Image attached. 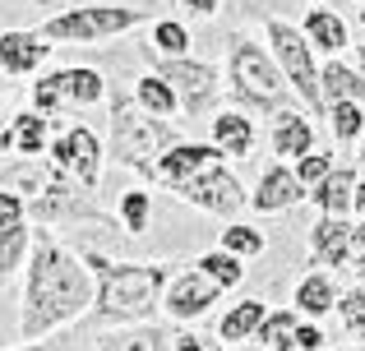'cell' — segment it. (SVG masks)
Masks as SVG:
<instances>
[{"label": "cell", "mask_w": 365, "mask_h": 351, "mask_svg": "<svg viewBox=\"0 0 365 351\" xmlns=\"http://www.w3.org/2000/svg\"><path fill=\"white\" fill-rule=\"evenodd\" d=\"M98 282L88 263L74 250H65L51 236H37L33 254L24 263V300H19V337L24 342H46L56 328L74 324L93 310Z\"/></svg>", "instance_id": "obj_1"}, {"label": "cell", "mask_w": 365, "mask_h": 351, "mask_svg": "<svg viewBox=\"0 0 365 351\" xmlns=\"http://www.w3.org/2000/svg\"><path fill=\"white\" fill-rule=\"evenodd\" d=\"M79 259L88 263L93 282H98L88 315L107 328L148 324L167 296V282L176 278V263L167 259H107L102 250H79Z\"/></svg>", "instance_id": "obj_2"}, {"label": "cell", "mask_w": 365, "mask_h": 351, "mask_svg": "<svg viewBox=\"0 0 365 351\" xmlns=\"http://www.w3.org/2000/svg\"><path fill=\"white\" fill-rule=\"evenodd\" d=\"M0 185L19 189L28 199V222H42V226H79V222H98V226H116V217L102 213L93 204V189H83L74 176H65L61 167H33L28 157H19V167L9 172Z\"/></svg>", "instance_id": "obj_3"}, {"label": "cell", "mask_w": 365, "mask_h": 351, "mask_svg": "<svg viewBox=\"0 0 365 351\" xmlns=\"http://www.w3.org/2000/svg\"><path fill=\"white\" fill-rule=\"evenodd\" d=\"M180 130L171 125V120L153 116V111H143L139 102L130 98H111V157H116L120 167H130L134 176L153 180V172H158V162L171 153V148L180 144Z\"/></svg>", "instance_id": "obj_4"}, {"label": "cell", "mask_w": 365, "mask_h": 351, "mask_svg": "<svg viewBox=\"0 0 365 351\" xmlns=\"http://www.w3.org/2000/svg\"><path fill=\"white\" fill-rule=\"evenodd\" d=\"M227 79H232V98L250 111H287V93L292 83L282 79L273 51L250 37H232V51H227Z\"/></svg>", "instance_id": "obj_5"}, {"label": "cell", "mask_w": 365, "mask_h": 351, "mask_svg": "<svg viewBox=\"0 0 365 351\" xmlns=\"http://www.w3.org/2000/svg\"><path fill=\"white\" fill-rule=\"evenodd\" d=\"M143 9L134 5H107V0H88V5H70L61 14H51L37 33L46 42H65V46H102V42H116V37L134 33L143 23Z\"/></svg>", "instance_id": "obj_6"}, {"label": "cell", "mask_w": 365, "mask_h": 351, "mask_svg": "<svg viewBox=\"0 0 365 351\" xmlns=\"http://www.w3.org/2000/svg\"><path fill=\"white\" fill-rule=\"evenodd\" d=\"M264 37H268V51H273L282 79L292 83V93L301 98V107L310 111V116H329V102H324V88H319V65H314L310 37H305L296 23H287V19H264Z\"/></svg>", "instance_id": "obj_7"}, {"label": "cell", "mask_w": 365, "mask_h": 351, "mask_svg": "<svg viewBox=\"0 0 365 351\" xmlns=\"http://www.w3.org/2000/svg\"><path fill=\"white\" fill-rule=\"evenodd\" d=\"M107 98V79L88 65H65V70H51L42 79H33L28 88V102L33 111H42L46 120L65 116V111H83V107H98Z\"/></svg>", "instance_id": "obj_8"}, {"label": "cell", "mask_w": 365, "mask_h": 351, "mask_svg": "<svg viewBox=\"0 0 365 351\" xmlns=\"http://www.w3.org/2000/svg\"><path fill=\"white\" fill-rule=\"evenodd\" d=\"M176 199L190 204V208H199V213H208V217H222V222H236L250 208V189L241 185L236 172H227V162H213L199 176H190L185 185L176 189Z\"/></svg>", "instance_id": "obj_9"}, {"label": "cell", "mask_w": 365, "mask_h": 351, "mask_svg": "<svg viewBox=\"0 0 365 351\" xmlns=\"http://www.w3.org/2000/svg\"><path fill=\"white\" fill-rule=\"evenodd\" d=\"M148 61H153V74H162V79L176 88L185 116H208V111H213L222 79H217V70L208 61H195V56L171 61V56H158V51H148Z\"/></svg>", "instance_id": "obj_10"}, {"label": "cell", "mask_w": 365, "mask_h": 351, "mask_svg": "<svg viewBox=\"0 0 365 351\" xmlns=\"http://www.w3.org/2000/svg\"><path fill=\"white\" fill-rule=\"evenodd\" d=\"M102 139L93 135L88 125H70L61 135H51V148H46V162L61 167L65 176H74L83 189H98L102 180Z\"/></svg>", "instance_id": "obj_11"}, {"label": "cell", "mask_w": 365, "mask_h": 351, "mask_svg": "<svg viewBox=\"0 0 365 351\" xmlns=\"http://www.w3.org/2000/svg\"><path fill=\"white\" fill-rule=\"evenodd\" d=\"M217 300H222V287H217L199 263H190V268H176V278L167 282L162 310H167L171 324H195V319H204Z\"/></svg>", "instance_id": "obj_12"}, {"label": "cell", "mask_w": 365, "mask_h": 351, "mask_svg": "<svg viewBox=\"0 0 365 351\" xmlns=\"http://www.w3.org/2000/svg\"><path fill=\"white\" fill-rule=\"evenodd\" d=\"M213 162H227V153H222L217 144H195V139H180V144L158 162L153 185H162V189H171V194H176V189L185 185L190 176H199L204 167H213Z\"/></svg>", "instance_id": "obj_13"}, {"label": "cell", "mask_w": 365, "mask_h": 351, "mask_svg": "<svg viewBox=\"0 0 365 351\" xmlns=\"http://www.w3.org/2000/svg\"><path fill=\"white\" fill-rule=\"evenodd\" d=\"M301 199H310V189L296 180V172L287 162H268L264 172H259L255 189H250V208L255 213H287V208H296Z\"/></svg>", "instance_id": "obj_14"}, {"label": "cell", "mask_w": 365, "mask_h": 351, "mask_svg": "<svg viewBox=\"0 0 365 351\" xmlns=\"http://www.w3.org/2000/svg\"><path fill=\"white\" fill-rule=\"evenodd\" d=\"M351 217H333L319 213V222L310 226V259L319 268H351L356 259V241H351Z\"/></svg>", "instance_id": "obj_15"}, {"label": "cell", "mask_w": 365, "mask_h": 351, "mask_svg": "<svg viewBox=\"0 0 365 351\" xmlns=\"http://www.w3.org/2000/svg\"><path fill=\"white\" fill-rule=\"evenodd\" d=\"M56 42H46L42 33H28V28H9L0 33V74L5 79H28L46 65Z\"/></svg>", "instance_id": "obj_16"}, {"label": "cell", "mask_w": 365, "mask_h": 351, "mask_svg": "<svg viewBox=\"0 0 365 351\" xmlns=\"http://www.w3.org/2000/svg\"><path fill=\"white\" fill-rule=\"evenodd\" d=\"M46 148H51V120L42 116V111H19L14 120H9L5 130H0V153H14V157H42Z\"/></svg>", "instance_id": "obj_17"}, {"label": "cell", "mask_w": 365, "mask_h": 351, "mask_svg": "<svg viewBox=\"0 0 365 351\" xmlns=\"http://www.w3.org/2000/svg\"><path fill=\"white\" fill-rule=\"evenodd\" d=\"M176 347V328L167 324H120L111 328V333H102L93 351H171Z\"/></svg>", "instance_id": "obj_18"}, {"label": "cell", "mask_w": 365, "mask_h": 351, "mask_svg": "<svg viewBox=\"0 0 365 351\" xmlns=\"http://www.w3.org/2000/svg\"><path fill=\"white\" fill-rule=\"evenodd\" d=\"M268 144H273L277 162H296V157L314 153V125H310V116H301L296 107L277 111L273 130H268Z\"/></svg>", "instance_id": "obj_19"}, {"label": "cell", "mask_w": 365, "mask_h": 351, "mask_svg": "<svg viewBox=\"0 0 365 351\" xmlns=\"http://www.w3.org/2000/svg\"><path fill=\"white\" fill-rule=\"evenodd\" d=\"M338 282L329 278V268H314V273H305L301 282H296V291H292V300H296V315L301 319H314L319 324L324 315H333L338 310Z\"/></svg>", "instance_id": "obj_20"}, {"label": "cell", "mask_w": 365, "mask_h": 351, "mask_svg": "<svg viewBox=\"0 0 365 351\" xmlns=\"http://www.w3.org/2000/svg\"><path fill=\"white\" fill-rule=\"evenodd\" d=\"M301 33L310 37L314 51H329V56H338V51H347V46H351V28H347V19H342L338 9H329V5L305 9Z\"/></svg>", "instance_id": "obj_21"}, {"label": "cell", "mask_w": 365, "mask_h": 351, "mask_svg": "<svg viewBox=\"0 0 365 351\" xmlns=\"http://www.w3.org/2000/svg\"><path fill=\"white\" fill-rule=\"evenodd\" d=\"M208 144H217L227 157H250L255 153V120L245 111H217L208 120Z\"/></svg>", "instance_id": "obj_22"}, {"label": "cell", "mask_w": 365, "mask_h": 351, "mask_svg": "<svg viewBox=\"0 0 365 351\" xmlns=\"http://www.w3.org/2000/svg\"><path fill=\"white\" fill-rule=\"evenodd\" d=\"M356 167H333L319 185L310 189V204L319 213H333V217H351V199H356Z\"/></svg>", "instance_id": "obj_23"}, {"label": "cell", "mask_w": 365, "mask_h": 351, "mask_svg": "<svg viewBox=\"0 0 365 351\" xmlns=\"http://www.w3.org/2000/svg\"><path fill=\"white\" fill-rule=\"evenodd\" d=\"M264 300H255V296H245V300H236V305H227V315L217 319V337H222V347H236V342H255V333H259V324H264Z\"/></svg>", "instance_id": "obj_24"}, {"label": "cell", "mask_w": 365, "mask_h": 351, "mask_svg": "<svg viewBox=\"0 0 365 351\" xmlns=\"http://www.w3.org/2000/svg\"><path fill=\"white\" fill-rule=\"evenodd\" d=\"M319 88H324V102H329V107L333 102H365V74L333 56L329 65H319Z\"/></svg>", "instance_id": "obj_25"}, {"label": "cell", "mask_w": 365, "mask_h": 351, "mask_svg": "<svg viewBox=\"0 0 365 351\" xmlns=\"http://www.w3.org/2000/svg\"><path fill=\"white\" fill-rule=\"evenodd\" d=\"M33 254V222H0V282L14 278Z\"/></svg>", "instance_id": "obj_26"}, {"label": "cell", "mask_w": 365, "mask_h": 351, "mask_svg": "<svg viewBox=\"0 0 365 351\" xmlns=\"http://www.w3.org/2000/svg\"><path fill=\"white\" fill-rule=\"evenodd\" d=\"M296 328H301L296 305L292 310H268L264 324H259V333H255V342L264 351H296Z\"/></svg>", "instance_id": "obj_27"}, {"label": "cell", "mask_w": 365, "mask_h": 351, "mask_svg": "<svg viewBox=\"0 0 365 351\" xmlns=\"http://www.w3.org/2000/svg\"><path fill=\"white\" fill-rule=\"evenodd\" d=\"M134 102H139L143 111H153V116H162V120H171V116L180 111L176 88H171L162 74H143V79L134 83Z\"/></svg>", "instance_id": "obj_28"}, {"label": "cell", "mask_w": 365, "mask_h": 351, "mask_svg": "<svg viewBox=\"0 0 365 351\" xmlns=\"http://www.w3.org/2000/svg\"><path fill=\"white\" fill-rule=\"evenodd\" d=\"M116 226L125 236H143L153 226V189H125L116 199Z\"/></svg>", "instance_id": "obj_29"}, {"label": "cell", "mask_w": 365, "mask_h": 351, "mask_svg": "<svg viewBox=\"0 0 365 351\" xmlns=\"http://www.w3.org/2000/svg\"><path fill=\"white\" fill-rule=\"evenodd\" d=\"M190 28L180 23V19H158L153 23V33H148V51H158V56H171V61H180V56H190Z\"/></svg>", "instance_id": "obj_30"}, {"label": "cell", "mask_w": 365, "mask_h": 351, "mask_svg": "<svg viewBox=\"0 0 365 351\" xmlns=\"http://www.w3.org/2000/svg\"><path fill=\"white\" fill-rule=\"evenodd\" d=\"M195 263H199V268H204V273H208V278H213L222 291H236V287L245 282V259L227 254L222 245H217V250H208V254H199Z\"/></svg>", "instance_id": "obj_31"}, {"label": "cell", "mask_w": 365, "mask_h": 351, "mask_svg": "<svg viewBox=\"0 0 365 351\" xmlns=\"http://www.w3.org/2000/svg\"><path fill=\"white\" fill-rule=\"evenodd\" d=\"M217 245H222L227 254H236V259H259V254L268 250V241H264V231L259 226H245V222H227L222 226V236H217Z\"/></svg>", "instance_id": "obj_32"}, {"label": "cell", "mask_w": 365, "mask_h": 351, "mask_svg": "<svg viewBox=\"0 0 365 351\" xmlns=\"http://www.w3.org/2000/svg\"><path fill=\"white\" fill-rule=\"evenodd\" d=\"M329 125H333V139H338V144H361L365 107H361V102H333V107H329Z\"/></svg>", "instance_id": "obj_33"}, {"label": "cell", "mask_w": 365, "mask_h": 351, "mask_svg": "<svg viewBox=\"0 0 365 351\" xmlns=\"http://www.w3.org/2000/svg\"><path fill=\"white\" fill-rule=\"evenodd\" d=\"M338 319L347 324V333L365 347V282H356L351 291H342V296H338Z\"/></svg>", "instance_id": "obj_34"}, {"label": "cell", "mask_w": 365, "mask_h": 351, "mask_svg": "<svg viewBox=\"0 0 365 351\" xmlns=\"http://www.w3.org/2000/svg\"><path fill=\"white\" fill-rule=\"evenodd\" d=\"M333 167H338V162H333V153H319V148H314V153L296 157V167H292V172H296V180H301L305 189H314V185H319L324 176L333 172Z\"/></svg>", "instance_id": "obj_35"}, {"label": "cell", "mask_w": 365, "mask_h": 351, "mask_svg": "<svg viewBox=\"0 0 365 351\" xmlns=\"http://www.w3.org/2000/svg\"><path fill=\"white\" fill-rule=\"evenodd\" d=\"M0 222H28V199L9 185H0Z\"/></svg>", "instance_id": "obj_36"}, {"label": "cell", "mask_w": 365, "mask_h": 351, "mask_svg": "<svg viewBox=\"0 0 365 351\" xmlns=\"http://www.w3.org/2000/svg\"><path fill=\"white\" fill-rule=\"evenodd\" d=\"M296 351H324V328L314 324V319H301V328H296Z\"/></svg>", "instance_id": "obj_37"}, {"label": "cell", "mask_w": 365, "mask_h": 351, "mask_svg": "<svg viewBox=\"0 0 365 351\" xmlns=\"http://www.w3.org/2000/svg\"><path fill=\"white\" fill-rule=\"evenodd\" d=\"M180 5H185L190 14H199V19H213V14H217V5H222V0H180Z\"/></svg>", "instance_id": "obj_38"}, {"label": "cell", "mask_w": 365, "mask_h": 351, "mask_svg": "<svg viewBox=\"0 0 365 351\" xmlns=\"http://www.w3.org/2000/svg\"><path fill=\"white\" fill-rule=\"evenodd\" d=\"M171 351H208V347H204V337H195V333H176V347Z\"/></svg>", "instance_id": "obj_39"}, {"label": "cell", "mask_w": 365, "mask_h": 351, "mask_svg": "<svg viewBox=\"0 0 365 351\" xmlns=\"http://www.w3.org/2000/svg\"><path fill=\"white\" fill-rule=\"evenodd\" d=\"M351 217H356V222L365 217V176L356 180V199H351Z\"/></svg>", "instance_id": "obj_40"}, {"label": "cell", "mask_w": 365, "mask_h": 351, "mask_svg": "<svg viewBox=\"0 0 365 351\" xmlns=\"http://www.w3.org/2000/svg\"><path fill=\"white\" fill-rule=\"evenodd\" d=\"M351 241H356V254H361V250H365V217H361L356 226H351Z\"/></svg>", "instance_id": "obj_41"}, {"label": "cell", "mask_w": 365, "mask_h": 351, "mask_svg": "<svg viewBox=\"0 0 365 351\" xmlns=\"http://www.w3.org/2000/svg\"><path fill=\"white\" fill-rule=\"evenodd\" d=\"M351 273H356V282H365V250L356 254V259H351Z\"/></svg>", "instance_id": "obj_42"}, {"label": "cell", "mask_w": 365, "mask_h": 351, "mask_svg": "<svg viewBox=\"0 0 365 351\" xmlns=\"http://www.w3.org/2000/svg\"><path fill=\"white\" fill-rule=\"evenodd\" d=\"M5 351H46V342H19V347H5Z\"/></svg>", "instance_id": "obj_43"}, {"label": "cell", "mask_w": 365, "mask_h": 351, "mask_svg": "<svg viewBox=\"0 0 365 351\" xmlns=\"http://www.w3.org/2000/svg\"><path fill=\"white\" fill-rule=\"evenodd\" d=\"M356 61H361V74H365V42L356 46Z\"/></svg>", "instance_id": "obj_44"}, {"label": "cell", "mask_w": 365, "mask_h": 351, "mask_svg": "<svg viewBox=\"0 0 365 351\" xmlns=\"http://www.w3.org/2000/svg\"><path fill=\"white\" fill-rule=\"evenodd\" d=\"M356 157H361V162H365V135H361V144H356Z\"/></svg>", "instance_id": "obj_45"}, {"label": "cell", "mask_w": 365, "mask_h": 351, "mask_svg": "<svg viewBox=\"0 0 365 351\" xmlns=\"http://www.w3.org/2000/svg\"><path fill=\"white\" fill-rule=\"evenodd\" d=\"M356 19H361V28H365V0H361V9H356Z\"/></svg>", "instance_id": "obj_46"}, {"label": "cell", "mask_w": 365, "mask_h": 351, "mask_svg": "<svg viewBox=\"0 0 365 351\" xmlns=\"http://www.w3.org/2000/svg\"><path fill=\"white\" fill-rule=\"evenodd\" d=\"M213 351H232V347H213Z\"/></svg>", "instance_id": "obj_47"}, {"label": "cell", "mask_w": 365, "mask_h": 351, "mask_svg": "<svg viewBox=\"0 0 365 351\" xmlns=\"http://www.w3.org/2000/svg\"><path fill=\"white\" fill-rule=\"evenodd\" d=\"M0 116H5V102H0Z\"/></svg>", "instance_id": "obj_48"}, {"label": "cell", "mask_w": 365, "mask_h": 351, "mask_svg": "<svg viewBox=\"0 0 365 351\" xmlns=\"http://www.w3.org/2000/svg\"><path fill=\"white\" fill-rule=\"evenodd\" d=\"M37 5H46V0H37Z\"/></svg>", "instance_id": "obj_49"}]
</instances>
